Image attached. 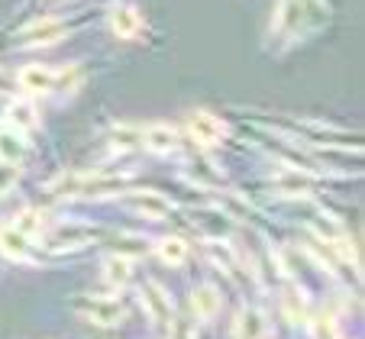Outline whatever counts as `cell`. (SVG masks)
Wrapping results in <instances>:
<instances>
[{"instance_id":"obj_3","label":"cell","mask_w":365,"mask_h":339,"mask_svg":"<svg viewBox=\"0 0 365 339\" xmlns=\"http://www.w3.org/2000/svg\"><path fill=\"white\" fill-rule=\"evenodd\" d=\"M23 36H26L29 46H48V42H56L58 36H65V26L58 20H42V23H36V26H29Z\"/></svg>"},{"instance_id":"obj_7","label":"cell","mask_w":365,"mask_h":339,"mask_svg":"<svg viewBox=\"0 0 365 339\" xmlns=\"http://www.w3.org/2000/svg\"><path fill=\"white\" fill-rule=\"evenodd\" d=\"M265 336V320L259 313H242L240 323H236V339H262Z\"/></svg>"},{"instance_id":"obj_19","label":"cell","mask_w":365,"mask_h":339,"mask_svg":"<svg viewBox=\"0 0 365 339\" xmlns=\"http://www.w3.org/2000/svg\"><path fill=\"white\" fill-rule=\"evenodd\" d=\"M4 84H7V78H4V75H0V88H4Z\"/></svg>"},{"instance_id":"obj_1","label":"cell","mask_w":365,"mask_h":339,"mask_svg":"<svg viewBox=\"0 0 365 339\" xmlns=\"http://www.w3.org/2000/svg\"><path fill=\"white\" fill-rule=\"evenodd\" d=\"M187 130H191V136L197 139V142H204V145L220 142V136H223L220 120H214L210 113H204V110H197V113L187 117Z\"/></svg>"},{"instance_id":"obj_13","label":"cell","mask_w":365,"mask_h":339,"mask_svg":"<svg viewBox=\"0 0 365 339\" xmlns=\"http://www.w3.org/2000/svg\"><path fill=\"white\" fill-rule=\"evenodd\" d=\"M136 207L145 210L149 217H162L168 214V201H162L159 194H143V197H136Z\"/></svg>"},{"instance_id":"obj_4","label":"cell","mask_w":365,"mask_h":339,"mask_svg":"<svg viewBox=\"0 0 365 339\" xmlns=\"http://www.w3.org/2000/svg\"><path fill=\"white\" fill-rule=\"evenodd\" d=\"M110 26H113V33H117V36L130 39V36H136V29L143 26V20H139V14L133 7H113Z\"/></svg>"},{"instance_id":"obj_18","label":"cell","mask_w":365,"mask_h":339,"mask_svg":"<svg viewBox=\"0 0 365 339\" xmlns=\"http://www.w3.org/2000/svg\"><path fill=\"white\" fill-rule=\"evenodd\" d=\"M14 181H16V165L14 162H4V165H0V194L7 191Z\"/></svg>"},{"instance_id":"obj_8","label":"cell","mask_w":365,"mask_h":339,"mask_svg":"<svg viewBox=\"0 0 365 339\" xmlns=\"http://www.w3.org/2000/svg\"><path fill=\"white\" fill-rule=\"evenodd\" d=\"M88 313L97 323H117L123 311H120L117 301H88Z\"/></svg>"},{"instance_id":"obj_17","label":"cell","mask_w":365,"mask_h":339,"mask_svg":"<svg viewBox=\"0 0 365 339\" xmlns=\"http://www.w3.org/2000/svg\"><path fill=\"white\" fill-rule=\"evenodd\" d=\"M314 336L317 339H336V326H333V320H327V317L314 320Z\"/></svg>"},{"instance_id":"obj_2","label":"cell","mask_w":365,"mask_h":339,"mask_svg":"<svg viewBox=\"0 0 365 339\" xmlns=\"http://www.w3.org/2000/svg\"><path fill=\"white\" fill-rule=\"evenodd\" d=\"M143 145L152 149V152H172L175 145H178V132L172 126H149L143 132Z\"/></svg>"},{"instance_id":"obj_10","label":"cell","mask_w":365,"mask_h":339,"mask_svg":"<svg viewBox=\"0 0 365 339\" xmlns=\"http://www.w3.org/2000/svg\"><path fill=\"white\" fill-rule=\"evenodd\" d=\"M0 249L23 259L26 256V236H23L20 229H0Z\"/></svg>"},{"instance_id":"obj_15","label":"cell","mask_w":365,"mask_h":339,"mask_svg":"<svg viewBox=\"0 0 365 339\" xmlns=\"http://www.w3.org/2000/svg\"><path fill=\"white\" fill-rule=\"evenodd\" d=\"M107 281H113V284L130 281V262H126V259H110V262H107Z\"/></svg>"},{"instance_id":"obj_11","label":"cell","mask_w":365,"mask_h":339,"mask_svg":"<svg viewBox=\"0 0 365 339\" xmlns=\"http://www.w3.org/2000/svg\"><path fill=\"white\" fill-rule=\"evenodd\" d=\"M23 139L20 136H14V132H0V159L4 162H20V155H23Z\"/></svg>"},{"instance_id":"obj_5","label":"cell","mask_w":365,"mask_h":339,"mask_svg":"<svg viewBox=\"0 0 365 339\" xmlns=\"http://www.w3.org/2000/svg\"><path fill=\"white\" fill-rule=\"evenodd\" d=\"M20 88H26V90H52L56 88V71H48V68H23L20 71Z\"/></svg>"},{"instance_id":"obj_16","label":"cell","mask_w":365,"mask_h":339,"mask_svg":"<svg viewBox=\"0 0 365 339\" xmlns=\"http://www.w3.org/2000/svg\"><path fill=\"white\" fill-rule=\"evenodd\" d=\"M113 145H117V149H133V145H143V132L126 130V126H117V130H113Z\"/></svg>"},{"instance_id":"obj_14","label":"cell","mask_w":365,"mask_h":339,"mask_svg":"<svg viewBox=\"0 0 365 339\" xmlns=\"http://www.w3.org/2000/svg\"><path fill=\"white\" fill-rule=\"evenodd\" d=\"M159 252H162V259L165 262H172V265H178V262H185V256H187V246L181 239H165L159 246Z\"/></svg>"},{"instance_id":"obj_12","label":"cell","mask_w":365,"mask_h":339,"mask_svg":"<svg viewBox=\"0 0 365 339\" xmlns=\"http://www.w3.org/2000/svg\"><path fill=\"white\" fill-rule=\"evenodd\" d=\"M7 117H10V123H14V126H23V130L36 126V110H33V104H23V100L10 107Z\"/></svg>"},{"instance_id":"obj_9","label":"cell","mask_w":365,"mask_h":339,"mask_svg":"<svg viewBox=\"0 0 365 339\" xmlns=\"http://www.w3.org/2000/svg\"><path fill=\"white\" fill-rule=\"evenodd\" d=\"M145 311H149L152 320H165L168 317V294H162L155 284H149V291H145Z\"/></svg>"},{"instance_id":"obj_6","label":"cell","mask_w":365,"mask_h":339,"mask_svg":"<svg viewBox=\"0 0 365 339\" xmlns=\"http://www.w3.org/2000/svg\"><path fill=\"white\" fill-rule=\"evenodd\" d=\"M191 307H194V313H197L200 320H210L217 311H220V294H217L214 288H200L197 294L191 298Z\"/></svg>"}]
</instances>
